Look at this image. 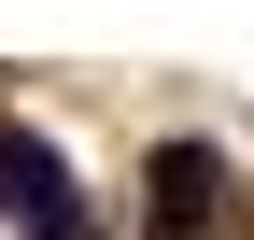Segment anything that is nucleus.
<instances>
[{"mask_svg":"<svg viewBox=\"0 0 254 240\" xmlns=\"http://www.w3.org/2000/svg\"><path fill=\"white\" fill-rule=\"evenodd\" d=\"M226 184H240V170L212 156V141H155V170H141V226H155V240H212V226H226Z\"/></svg>","mask_w":254,"mask_h":240,"instance_id":"1","label":"nucleus"},{"mask_svg":"<svg viewBox=\"0 0 254 240\" xmlns=\"http://www.w3.org/2000/svg\"><path fill=\"white\" fill-rule=\"evenodd\" d=\"M0 212H14L28 240H85V198H71V170H57V141L0 127Z\"/></svg>","mask_w":254,"mask_h":240,"instance_id":"2","label":"nucleus"}]
</instances>
